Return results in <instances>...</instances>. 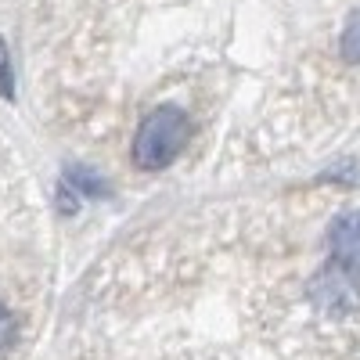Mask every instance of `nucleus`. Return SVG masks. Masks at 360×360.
<instances>
[{
	"label": "nucleus",
	"mask_w": 360,
	"mask_h": 360,
	"mask_svg": "<svg viewBox=\"0 0 360 360\" xmlns=\"http://www.w3.org/2000/svg\"><path fill=\"white\" fill-rule=\"evenodd\" d=\"M188 137H191L188 112L176 105H159L155 112L144 115V123L134 137V148H130L134 162L141 169H162L180 155V148L188 144Z\"/></svg>",
	"instance_id": "nucleus-1"
},
{
	"label": "nucleus",
	"mask_w": 360,
	"mask_h": 360,
	"mask_svg": "<svg viewBox=\"0 0 360 360\" xmlns=\"http://www.w3.org/2000/svg\"><path fill=\"white\" fill-rule=\"evenodd\" d=\"M310 295L317 299V307L346 314V310H353V307L360 303V281H356V278H349V274H342L339 266L328 263V266L321 270V274L314 278Z\"/></svg>",
	"instance_id": "nucleus-2"
},
{
	"label": "nucleus",
	"mask_w": 360,
	"mask_h": 360,
	"mask_svg": "<svg viewBox=\"0 0 360 360\" xmlns=\"http://www.w3.org/2000/svg\"><path fill=\"white\" fill-rule=\"evenodd\" d=\"M0 94H15V86H11V62H8V44L0 40Z\"/></svg>",
	"instance_id": "nucleus-6"
},
{
	"label": "nucleus",
	"mask_w": 360,
	"mask_h": 360,
	"mask_svg": "<svg viewBox=\"0 0 360 360\" xmlns=\"http://www.w3.org/2000/svg\"><path fill=\"white\" fill-rule=\"evenodd\" d=\"M328 249H332V266L360 281V213H342L328 227Z\"/></svg>",
	"instance_id": "nucleus-3"
},
{
	"label": "nucleus",
	"mask_w": 360,
	"mask_h": 360,
	"mask_svg": "<svg viewBox=\"0 0 360 360\" xmlns=\"http://www.w3.org/2000/svg\"><path fill=\"white\" fill-rule=\"evenodd\" d=\"M15 332H18V328H15V317H11L4 307H0V356H4V353L11 349V342H15Z\"/></svg>",
	"instance_id": "nucleus-5"
},
{
	"label": "nucleus",
	"mask_w": 360,
	"mask_h": 360,
	"mask_svg": "<svg viewBox=\"0 0 360 360\" xmlns=\"http://www.w3.org/2000/svg\"><path fill=\"white\" fill-rule=\"evenodd\" d=\"M342 58L353 62V65H360V11H353L346 29H342Z\"/></svg>",
	"instance_id": "nucleus-4"
}]
</instances>
